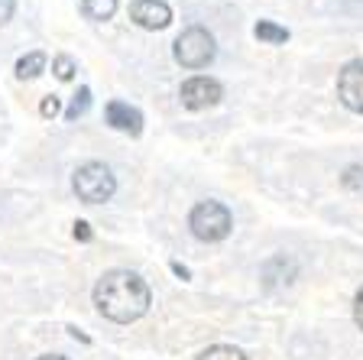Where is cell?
<instances>
[{"mask_svg": "<svg viewBox=\"0 0 363 360\" xmlns=\"http://www.w3.org/2000/svg\"><path fill=\"white\" fill-rule=\"evenodd\" d=\"M94 305L104 318L117 324H130L146 315L150 308V285L143 276L130 270H111L94 285Z\"/></svg>", "mask_w": 363, "mask_h": 360, "instance_id": "cell-1", "label": "cell"}, {"mask_svg": "<svg viewBox=\"0 0 363 360\" xmlns=\"http://www.w3.org/2000/svg\"><path fill=\"white\" fill-rule=\"evenodd\" d=\"M72 185H75V195L88 204H101L117 192V182H113V173L104 163H84L75 169L72 175Z\"/></svg>", "mask_w": 363, "mask_h": 360, "instance_id": "cell-2", "label": "cell"}, {"mask_svg": "<svg viewBox=\"0 0 363 360\" xmlns=\"http://www.w3.org/2000/svg\"><path fill=\"white\" fill-rule=\"evenodd\" d=\"M189 227L198 240H204V244H218V240H224L227 234H230L234 218H230V211H227L220 202H201V204L191 208Z\"/></svg>", "mask_w": 363, "mask_h": 360, "instance_id": "cell-3", "label": "cell"}, {"mask_svg": "<svg viewBox=\"0 0 363 360\" xmlns=\"http://www.w3.org/2000/svg\"><path fill=\"white\" fill-rule=\"evenodd\" d=\"M218 45H214V36L201 26H191L185 30L179 39H175V62L185 68H204L214 59Z\"/></svg>", "mask_w": 363, "mask_h": 360, "instance_id": "cell-4", "label": "cell"}, {"mask_svg": "<svg viewBox=\"0 0 363 360\" xmlns=\"http://www.w3.org/2000/svg\"><path fill=\"white\" fill-rule=\"evenodd\" d=\"M220 94H224V88H220L214 78H204V75L189 78V82L182 84V91H179L182 104L189 107V111H204V107H214L220 101Z\"/></svg>", "mask_w": 363, "mask_h": 360, "instance_id": "cell-5", "label": "cell"}, {"mask_svg": "<svg viewBox=\"0 0 363 360\" xmlns=\"http://www.w3.org/2000/svg\"><path fill=\"white\" fill-rule=\"evenodd\" d=\"M337 98L350 107V111L363 114V59H354L340 68L337 75Z\"/></svg>", "mask_w": 363, "mask_h": 360, "instance_id": "cell-6", "label": "cell"}, {"mask_svg": "<svg viewBox=\"0 0 363 360\" xmlns=\"http://www.w3.org/2000/svg\"><path fill=\"white\" fill-rule=\"evenodd\" d=\"M130 16L143 30H166L172 23V10L162 0H136V4H130Z\"/></svg>", "mask_w": 363, "mask_h": 360, "instance_id": "cell-7", "label": "cell"}, {"mask_svg": "<svg viewBox=\"0 0 363 360\" xmlns=\"http://www.w3.org/2000/svg\"><path fill=\"white\" fill-rule=\"evenodd\" d=\"M104 117L113 130H123V133H130V136H140V130H143V114L136 111V107L123 104V101H111Z\"/></svg>", "mask_w": 363, "mask_h": 360, "instance_id": "cell-8", "label": "cell"}, {"mask_svg": "<svg viewBox=\"0 0 363 360\" xmlns=\"http://www.w3.org/2000/svg\"><path fill=\"white\" fill-rule=\"evenodd\" d=\"M82 10L88 20L101 23V20H111L117 13V0H82Z\"/></svg>", "mask_w": 363, "mask_h": 360, "instance_id": "cell-9", "label": "cell"}, {"mask_svg": "<svg viewBox=\"0 0 363 360\" xmlns=\"http://www.w3.org/2000/svg\"><path fill=\"white\" fill-rule=\"evenodd\" d=\"M253 36L263 39V43H269V45H279V43L289 39V30L286 26H276V23H269V20H259L257 26H253Z\"/></svg>", "mask_w": 363, "mask_h": 360, "instance_id": "cell-10", "label": "cell"}, {"mask_svg": "<svg viewBox=\"0 0 363 360\" xmlns=\"http://www.w3.org/2000/svg\"><path fill=\"white\" fill-rule=\"evenodd\" d=\"M43 68H45V55L30 53L16 62V78H36V75H43Z\"/></svg>", "mask_w": 363, "mask_h": 360, "instance_id": "cell-11", "label": "cell"}, {"mask_svg": "<svg viewBox=\"0 0 363 360\" xmlns=\"http://www.w3.org/2000/svg\"><path fill=\"white\" fill-rule=\"evenodd\" d=\"M88 104H91V91H88V88H82V91L75 94V98H72V104L65 107V120H78L84 111H88Z\"/></svg>", "mask_w": 363, "mask_h": 360, "instance_id": "cell-12", "label": "cell"}, {"mask_svg": "<svg viewBox=\"0 0 363 360\" xmlns=\"http://www.w3.org/2000/svg\"><path fill=\"white\" fill-rule=\"evenodd\" d=\"M198 360H247L237 347H227V344H218V347H208Z\"/></svg>", "mask_w": 363, "mask_h": 360, "instance_id": "cell-13", "label": "cell"}, {"mask_svg": "<svg viewBox=\"0 0 363 360\" xmlns=\"http://www.w3.org/2000/svg\"><path fill=\"white\" fill-rule=\"evenodd\" d=\"M52 72L59 82H72V75H75V62L68 59V55H59V59L52 62Z\"/></svg>", "mask_w": 363, "mask_h": 360, "instance_id": "cell-14", "label": "cell"}, {"mask_svg": "<svg viewBox=\"0 0 363 360\" xmlns=\"http://www.w3.org/2000/svg\"><path fill=\"white\" fill-rule=\"evenodd\" d=\"M344 185H347L350 192H363V169L360 165H350L347 175H344Z\"/></svg>", "mask_w": 363, "mask_h": 360, "instance_id": "cell-15", "label": "cell"}, {"mask_svg": "<svg viewBox=\"0 0 363 360\" xmlns=\"http://www.w3.org/2000/svg\"><path fill=\"white\" fill-rule=\"evenodd\" d=\"M13 10H16V0H0V26H4V23H10Z\"/></svg>", "mask_w": 363, "mask_h": 360, "instance_id": "cell-16", "label": "cell"}, {"mask_svg": "<svg viewBox=\"0 0 363 360\" xmlns=\"http://www.w3.org/2000/svg\"><path fill=\"white\" fill-rule=\"evenodd\" d=\"M39 111H43V117H55L59 114V98H45Z\"/></svg>", "mask_w": 363, "mask_h": 360, "instance_id": "cell-17", "label": "cell"}, {"mask_svg": "<svg viewBox=\"0 0 363 360\" xmlns=\"http://www.w3.org/2000/svg\"><path fill=\"white\" fill-rule=\"evenodd\" d=\"M354 318H357V324H360V331H363V289L357 293V299H354Z\"/></svg>", "mask_w": 363, "mask_h": 360, "instance_id": "cell-18", "label": "cell"}, {"mask_svg": "<svg viewBox=\"0 0 363 360\" xmlns=\"http://www.w3.org/2000/svg\"><path fill=\"white\" fill-rule=\"evenodd\" d=\"M75 237L78 240H91V227L84 224V221H78V224H75Z\"/></svg>", "mask_w": 363, "mask_h": 360, "instance_id": "cell-19", "label": "cell"}, {"mask_svg": "<svg viewBox=\"0 0 363 360\" xmlns=\"http://www.w3.org/2000/svg\"><path fill=\"white\" fill-rule=\"evenodd\" d=\"M172 270H175V273H179V276H182V279H189V270H185V266H182V263H172Z\"/></svg>", "mask_w": 363, "mask_h": 360, "instance_id": "cell-20", "label": "cell"}, {"mask_svg": "<svg viewBox=\"0 0 363 360\" xmlns=\"http://www.w3.org/2000/svg\"><path fill=\"white\" fill-rule=\"evenodd\" d=\"M39 360H65V357H55V354H52V357H39Z\"/></svg>", "mask_w": 363, "mask_h": 360, "instance_id": "cell-21", "label": "cell"}]
</instances>
